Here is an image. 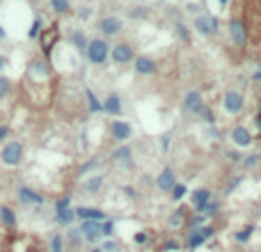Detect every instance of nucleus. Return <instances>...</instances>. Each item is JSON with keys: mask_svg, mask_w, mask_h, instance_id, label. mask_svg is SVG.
<instances>
[{"mask_svg": "<svg viewBox=\"0 0 261 252\" xmlns=\"http://www.w3.org/2000/svg\"><path fill=\"white\" fill-rule=\"evenodd\" d=\"M25 158V147L21 140H7L0 149V163L7 168H19Z\"/></svg>", "mask_w": 261, "mask_h": 252, "instance_id": "nucleus-1", "label": "nucleus"}, {"mask_svg": "<svg viewBox=\"0 0 261 252\" xmlns=\"http://www.w3.org/2000/svg\"><path fill=\"white\" fill-rule=\"evenodd\" d=\"M108 55H110V46H108L105 39H99V37L90 39V44H87V48H85V58L90 60L92 64H97V67L105 64Z\"/></svg>", "mask_w": 261, "mask_h": 252, "instance_id": "nucleus-2", "label": "nucleus"}, {"mask_svg": "<svg viewBox=\"0 0 261 252\" xmlns=\"http://www.w3.org/2000/svg\"><path fill=\"white\" fill-rule=\"evenodd\" d=\"M222 108L229 115H239L245 108V99H243V94H241L239 89H227L222 97Z\"/></svg>", "mask_w": 261, "mask_h": 252, "instance_id": "nucleus-3", "label": "nucleus"}, {"mask_svg": "<svg viewBox=\"0 0 261 252\" xmlns=\"http://www.w3.org/2000/svg\"><path fill=\"white\" fill-rule=\"evenodd\" d=\"M16 200L23 207H41L44 204V195H39L30 186H19L16 188Z\"/></svg>", "mask_w": 261, "mask_h": 252, "instance_id": "nucleus-4", "label": "nucleus"}, {"mask_svg": "<svg viewBox=\"0 0 261 252\" xmlns=\"http://www.w3.org/2000/svg\"><path fill=\"white\" fill-rule=\"evenodd\" d=\"M195 30L200 32L201 37H213L218 32V21L209 14H201L195 19Z\"/></svg>", "mask_w": 261, "mask_h": 252, "instance_id": "nucleus-5", "label": "nucleus"}, {"mask_svg": "<svg viewBox=\"0 0 261 252\" xmlns=\"http://www.w3.org/2000/svg\"><path fill=\"white\" fill-rule=\"evenodd\" d=\"M78 231H80V236L87 243H97L99 238H101V223L99 220H82Z\"/></svg>", "mask_w": 261, "mask_h": 252, "instance_id": "nucleus-6", "label": "nucleus"}, {"mask_svg": "<svg viewBox=\"0 0 261 252\" xmlns=\"http://www.w3.org/2000/svg\"><path fill=\"white\" fill-rule=\"evenodd\" d=\"M229 37L236 46H245L247 44V25L241 19H234L229 23Z\"/></svg>", "mask_w": 261, "mask_h": 252, "instance_id": "nucleus-7", "label": "nucleus"}, {"mask_svg": "<svg viewBox=\"0 0 261 252\" xmlns=\"http://www.w3.org/2000/svg\"><path fill=\"white\" fill-rule=\"evenodd\" d=\"M110 58L115 64H128L133 62V48L128 44H117L110 48Z\"/></svg>", "mask_w": 261, "mask_h": 252, "instance_id": "nucleus-8", "label": "nucleus"}, {"mask_svg": "<svg viewBox=\"0 0 261 252\" xmlns=\"http://www.w3.org/2000/svg\"><path fill=\"white\" fill-rule=\"evenodd\" d=\"M183 108H186L188 112H193V115H201V110H204V101H201V94L197 92V89L186 92V97H183Z\"/></svg>", "mask_w": 261, "mask_h": 252, "instance_id": "nucleus-9", "label": "nucleus"}, {"mask_svg": "<svg viewBox=\"0 0 261 252\" xmlns=\"http://www.w3.org/2000/svg\"><path fill=\"white\" fill-rule=\"evenodd\" d=\"M110 133H112V140L126 142L128 138L133 135V128H131V124H128V122L117 119V122H112V124H110Z\"/></svg>", "mask_w": 261, "mask_h": 252, "instance_id": "nucleus-10", "label": "nucleus"}, {"mask_svg": "<svg viewBox=\"0 0 261 252\" xmlns=\"http://www.w3.org/2000/svg\"><path fill=\"white\" fill-rule=\"evenodd\" d=\"M121 28H124V21H121V19H117V16H105V19H101V21H99V30L103 32L105 37L117 35Z\"/></svg>", "mask_w": 261, "mask_h": 252, "instance_id": "nucleus-11", "label": "nucleus"}, {"mask_svg": "<svg viewBox=\"0 0 261 252\" xmlns=\"http://www.w3.org/2000/svg\"><path fill=\"white\" fill-rule=\"evenodd\" d=\"M231 142H234L239 149H245L252 145V133L247 131L245 126H234V131H231Z\"/></svg>", "mask_w": 261, "mask_h": 252, "instance_id": "nucleus-12", "label": "nucleus"}, {"mask_svg": "<svg viewBox=\"0 0 261 252\" xmlns=\"http://www.w3.org/2000/svg\"><path fill=\"white\" fill-rule=\"evenodd\" d=\"M74 213H76V218H80V223L82 220H99V223L105 220L103 211H101V209H94V207H78V209H74Z\"/></svg>", "mask_w": 261, "mask_h": 252, "instance_id": "nucleus-13", "label": "nucleus"}, {"mask_svg": "<svg viewBox=\"0 0 261 252\" xmlns=\"http://www.w3.org/2000/svg\"><path fill=\"white\" fill-rule=\"evenodd\" d=\"M156 186L158 190H163V193H172V188L177 186V179H174V170L172 168H165L156 179Z\"/></svg>", "mask_w": 261, "mask_h": 252, "instance_id": "nucleus-14", "label": "nucleus"}, {"mask_svg": "<svg viewBox=\"0 0 261 252\" xmlns=\"http://www.w3.org/2000/svg\"><path fill=\"white\" fill-rule=\"evenodd\" d=\"M190 200H193L195 211L204 213V209L209 207V202H211V190H209V188H197V190L190 195Z\"/></svg>", "mask_w": 261, "mask_h": 252, "instance_id": "nucleus-15", "label": "nucleus"}, {"mask_svg": "<svg viewBox=\"0 0 261 252\" xmlns=\"http://www.w3.org/2000/svg\"><path fill=\"white\" fill-rule=\"evenodd\" d=\"M0 223L2 227H7V230H16V225H19V218H16V211L7 204H0Z\"/></svg>", "mask_w": 261, "mask_h": 252, "instance_id": "nucleus-16", "label": "nucleus"}, {"mask_svg": "<svg viewBox=\"0 0 261 252\" xmlns=\"http://www.w3.org/2000/svg\"><path fill=\"white\" fill-rule=\"evenodd\" d=\"M135 71L140 76H154L156 74V62L147 55H140V58H135Z\"/></svg>", "mask_w": 261, "mask_h": 252, "instance_id": "nucleus-17", "label": "nucleus"}, {"mask_svg": "<svg viewBox=\"0 0 261 252\" xmlns=\"http://www.w3.org/2000/svg\"><path fill=\"white\" fill-rule=\"evenodd\" d=\"M110 158L115 161V163H124L126 168H131V165H133V149L128 147V145H124V147L115 149V151L110 154Z\"/></svg>", "mask_w": 261, "mask_h": 252, "instance_id": "nucleus-18", "label": "nucleus"}, {"mask_svg": "<svg viewBox=\"0 0 261 252\" xmlns=\"http://www.w3.org/2000/svg\"><path fill=\"white\" fill-rule=\"evenodd\" d=\"M103 112H108V115H112V117H117L121 112V99H120V94H108L105 97V101H103Z\"/></svg>", "mask_w": 261, "mask_h": 252, "instance_id": "nucleus-19", "label": "nucleus"}, {"mask_svg": "<svg viewBox=\"0 0 261 252\" xmlns=\"http://www.w3.org/2000/svg\"><path fill=\"white\" fill-rule=\"evenodd\" d=\"M69 42H71V46L78 48V51H85L87 44H90V39L85 37V32H82V30H71V32H69Z\"/></svg>", "mask_w": 261, "mask_h": 252, "instance_id": "nucleus-20", "label": "nucleus"}, {"mask_svg": "<svg viewBox=\"0 0 261 252\" xmlns=\"http://www.w3.org/2000/svg\"><path fill=\"white\" fill-rule=\"evenodd\" d=\"M103 181H105L103 174H92V177L87 179L85 184H82V190H85V193H92V195H94V193H99V190H101Z\"/></svg>", "mask_w": 261, "mask_h": 252, "instance_id": "nucleus-21", "label": "nucleus"}, {"mask_svg": "<svg viewBox=\"0 0 261 252\" xmlns=\"http://www.w3.org/2000/svg\"><path fill=\"white\" fill-rule=\"evenodd\" d=\"M74 220H76V213H74V209H71V207L55 213V223L62 225V227H69V225L74 223Z\"/></svg>", "mask_w": 261, "mask_h": 252, "instance_id": "nucleus-22", "label": "nucleus"}, {"mask_svg": "<svg viewBox=\"0 0 261 252\" xmlns=\"http://www.w3.org/2000/svg\"><path fill=\"white\" fill-rule=\"evenodd\" d=\"M55 39H58V32H55V28H48L44 35H41V48H44L46 55L51 53V44H55Z\"/></svg>", "mask_w": 261, "mask_h": 252, "instance_id": "nucleus-23", "label": "nucleus"}, {"mask_svg": "<svg viewBox=\"0 0 261 252\" xmlns=\"http://www.w3.org/2000/svg\"><path fill=\"white\" fill-rule=\"evenodd\" d=\"M85 97H87V105H90V112H103V104L94 97L92 89H85Z\"/></svg>", "mask_w": 261, "mask_h": 252, "instance_id": "nucleus-24", "label": "nucleus"}, {"mask_svg": "<svg viewBox=\"0 0 261 252\" xmlns=\"http://www.w3.org/2000/svg\"><path fill=\"white\" fill-rule=\"evenodd\" d=\"M204 241H206V238L201 236V231H200V230H190V234H188V248H190V250L200 248Z\"/></svg>", "mask_w": 261, "mask_h": 252, "instance_id": "nucleus-25", "label": "nucleus"}, {"mask_svg": "<svg viewBox=\"0 0 261 252\" xmlns=\"http://www.w3.org/2000/svg\"><path fill=\"white\" fill-rule=\"evenodd\" d=\"M51 7L55 14H67L71 5H69V0H51Z\"/></svg>", "mask_w": 261, "mask_h": 252, "instance_id": "nucleus-26", "label": "nucleus"}, {"mask_svg": "<svg viewBox=\"0 0 261 252\" xmlns=\"http://www.w3.org/2000/svg\"><path fill=\"white\" fill-rule=\"evenodd\" d=\"M41 37V19L35 16V21H32L30 30H28V39H39Z\"/></svg>", "mask_w": 261, "mask_h": 252, "instance_id": "nucleus-27", "label": "nucleus"}, {"mask_svg": "<svg viewBox=\"0 0 261 252\" xmlns=\"http://www.w3.org/2000/svg\"><path fill=\"white\" fill-rule=\"evenodd\" d=\"M252 231H254V227L252 225H247V227H243V230H239L236 231V241H239V243H247V241H250V238H252Z\"/></svg>", "mask_w": 261, "mask_h": 252, "instance_id": "nucleus-28", "label": "nucleus"}, {"mask_svg": "<svg viewBox=\"0 0 261 252\" xmlns=\"http://www.w3.org/2000/svg\"><path fill=\"white\" fill-rule=\"evenodd\" d=\"M9 92H12V81H9L7 76L0 74V101H2V99H7Z\"/></svg>", "mask_w": 261, "mask_h": 252, "instance_id": "nucleus-29", "label": "nucleus"}, {"mask_svg": "<svg viewBox=\"0 0 261 252\" xmlns=\"http://www.w3.org/2000/svg\"><path fill=\"white\" fill-rule=\"evenodd\" d=\"M64 238H62V234H53L51 238V252H64Z\"/></svg>", "mask_w": 261, "mask_h": 252, "instance_id": "nucleus-30", "label": "nucleus"}, {"mask_svg": "<svg viewBox=\"0 0 261 252\" xmlns=\"http://www.w3.org/2000/svg\"><path fill=\"white\" fill-rule=\"evenodd\" d=\"M181 225H183V211H174V213L170 215V227L172 230H177V227H181Z\"/></svg>", "mask_w": 261, "mask_h": 252, "instance_id": "nucleus-31", "label": "nucleus"}, {"mask_svg": "<svg viewBox=\"0 0 261 252\" xmlns=\"http://www.w3.org/2000/svg\"><path fill=\"white\" fill-rule=\"evenodd\" d=\"M112 234H115V223H112V220H103V223H101V236L112 238Z\"/></svg>", "mask_w": 261, "mask_h": 252, "instance_id": "nucleus-32", "label": "nucleus"}, {"mask_svg": "<svg viewBox=\"0 0 261 252\" xmlns=\"http://www.w3.org/2000/svg\"><path fill=\"white\" fill-rule=\"evenodd\" d=\"M183 195H186V186H183V184H177L174 188H172V200H174V202L183 200Z\"/></svg>", "mask_w": 261, "mask_h": 252, "instance_id": "nucleus-33", "label": "nucleus"}, {"mask_svg": "<svg viewBox=\"0 0 261 252\" xmlns=\"http://www.w3.org/2000/svg\"><path fill=\"white\" fill-rule=\"evenodd\" d=\"M9 135H12V128L7 124H0V145H5L9 140Z\"/></svg>", "mask_w": 261, "mask_h": 252, "instance_id": "nucleus-34", "label": "nucleus"}, {"mask_svg": "<svg viewBox=\"0 0 261 252\" xmlns=\"http://www.w3.org/2000/svg\"><path fill=\"white\" fill-rule=\"evenodd\" d=\"M101 250L103 252H117L120 250V243H117V241H112V238H108V241L101 245Z\"/></svg>", "mask_w": 261, "mask_h": 252, "instance_id": "nucleus-35", "label": "nucleus"}, {"mask_svg": "<svg viewBox=\"0 0 261 252\" xmlns=\"http://www.w3.org/2000/svg\"><path fill=\"white\" fill-rule=\"evenodd\" d=\"M261 161V156L259 154H252V156H247V161H245V168H254V165Z\"/></svg>", "mask_w": 261, "mask_h": 252, "instance_id": "nucleus-36", "label": "nucleus"}, {"mask_svg": "<svg viewBox=\"0 0 261 252\" xmlns=\"http://www.w3.org/2000/svg\"><path fill=\"white\" fill-rule=\"evenodd\" d=\"M97 165H99V161H87V163H85V165H82V168H80V177H82V174H85V172L94 170Z\"/></svg>", "mask_w": 261, "mask_h": 252, "instance_id": "nucleus-37", "label": "nucleus"}, {"mask_svg": "<svg viewBox=\"0 0 261 252\" xmlns=\"http://www.w3.org/2000/svg\"><path fill=\"white\" fill-rule=\"evenodd\" d=\"M201 115H204V119H206V124H216V117H213V112H211V108H209V110L204 108V110H201Z\"/></svg>", "mask_w": 261, "mask_h": 252, "instance_id": "nucleus-38", "label": "nucleus"}, {"mask_svg": "<svg viewBox=\"0 0 261 252\" xmlns=\"http://www.w3.org/2000/svg\"><path fill=\"white\" fill-rule=\"evenodd\" d=\"M133 241L138 245H142V243H147V234H144V231H138V234H135L133 236Z\"/></svg>", "mask_w": 261, "mask_h": 252, "instance_id": "nucleus-39", "label": "nucleus"}, {"mask_svg": "<svg viewBox=\"0 0 261 252\" xmlns=\"http://www.w3.org/2000/svg\"><path fill=\"white\" fill-rule=\"evenodd\" d=\"M179 248H181V245L177 243V241H170V243L165 245V250H167V252H177V250H179Z\"/></svg>", "mask_w": 261, "mask_h": 252, "instance_id": "nucleus-40", "label": "nucleus"}, {"mask_svg": "<svg viewBox=\"0 0 261 252\" xmlns=\"http://www.w3.org/2000/svg\"><path fill=\"white\" fill-rule=\"evenodd\" d=\"M200 231H201V236H204V238L213 236V227H200Z\"/></svg>", "mask_w": 261, "mask_h": 252, "instance_id": "nucleus-41", "label": "nucleus"}, {"mask_svg": "<svg viewBox=\"0 0 261 252\" xmlns=\"http://www.w3.org/2000/svg\"><path fill=\"white\" fill-rule=\"evenodd\" d=\"M90 16H92V9L90 7H82L80 9V19H90Z\"/></svg>", "mask_w": 261, "mask_h": 252, "instance_id": "nucleus-42", "label": "nucleus"}, {"mask_svg": "<svg viewBox=\"0 0 261 252\" xmlns=\"http://www.w3.org/2000/svg\"><path fill=\"white\" fill-rule=\"evenodd\" d=\"M5 67H7V58H5V55L0 53V74L5 71Z\"/></svg>", "mask_w": 261, "mask_h": 252, "instance_id": "nucleus-43", "label": "nucleus"}, {"mask_svg": "<svg viewBox=\"0 0 261 252\" xmlns=\"http://www.w3.org/2000/svg\"><path fill=\"white\" fill-rule=\"evenodd\" d=\"M5 37H7V32H5V28L0 25V39H5Z\"/></svg>", "mask_w": 261, "mask_h": 252, "instance_id": "nucleus-44", "label": "nucleus"}, {"mask_svg": "<svg viewBox=\"0 0 261 252\" xmlns=\"http://www.w3.org/2000/svg\"><path fill=\"white\" fill-rule=\"evenodd\" d=\"M254 81H261V62H259V71H257V76H254Z\"/></svg>", "mask_w": 261, "mask_h": 252, "instance_id": "nucleus-45", "label": "nucleus"}, {"mask_svg": "<svg viewBox=\"0 0 261 252\" xmlns=\"http://www.w3.org/2000/svg\"><path fill=\"white\" fill-rule=\"evenodd\" d=\"M90 252H103V250H101V248H92Z\"/></svg>", "mask_w": 261, "mask_h": 252, "instance_id": "nucleus-46", "label": "nucleus"}, {"mask_svg": "<svg viewBox=\"0 0 261 252\" xmlns=\"http://www.w3.org/2000/svg\"><path fill=\"white\" fill-rule=\"evenodd\" d=\"M227 2H229V0H220V5H222V7H224V5H227Z\"/></svg>", "mask_w": 261, "mask_h": 252, "instance_id": "nucleus-47", "label": "nucleus"}]
</instances>
